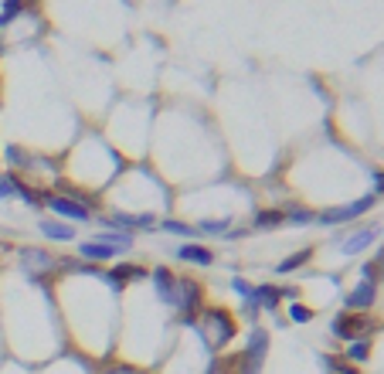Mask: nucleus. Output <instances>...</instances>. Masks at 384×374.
<instances>
[{"label":"nucleus","mask_w":384,"mask_h":374,"mask_svg":"<svg viewBox=\"0 0 384 374\" xmlns=\"http://www.w3.org/2000/svg\"><path fill=\"white\" fill-rule=\"evenodd\" d=\"M177 259L194 262V265H211V262H214V252L204 249V245H194V242H188V245H181V249H177Z\"/></svg>","instance_id":"9d476101"},{"label":"nucleus","mask_w":384,"mask_h":374,"mask_svg":"<svg viewBox=\"0 0 384 374\" xmlns=\"http://www.w3.org/2000/svg\"><path fill=\"white\" fill-rule=\"evenodd\" d=\"M330 330L333 337H340V340H364L367 333L374 330V320L367 317V313H337L333 317V324H330Z\"/></svg>","instance_id":"f257e3e1"},{"label":"nucleus","mask_w":384,"mask_h":374,"mask_svg":"<svg viewBox=\"0 0 384 374\" xmlns=\"http://www.w3.org/2000/svg\"><path fill=\"white\" fill-rule=\"evenodd\" d=\"M0 51H3V44H0Z\"/></svg>","instance_id":"7c9ffc66"},{"label":"nucleus","mask_w":384,"mask_h":374,"mask_svg":"<svg viewBox=\"0 0 384 374\" xmlns=\"http://www.w3.org/2000/svg\"><path fill=\"white\" fill-rule=\"evenodd\" d=\"M266 354H269V330L255 327V330H252V337H248L245 354H241V374H262Z\"/></svg>","instance_id":"f03ea898"},{"label":"nucleus","mask_w":384,"mask_h":374,"mask_svg":"<svg viewBox=\"0 0 384 374\" xmlns=\"http://www.w3.org/2000/svg\"><path fill=\"white\" fill-rule=\"evenodd\" d=\"M95 242H102V245H113V249L126 252L129 245H133V232H102Z\"/></svg>","instance_id":"f3484780"},{"label":"nucleus","mask_w":384,"mask_h":374,"mask_svg":"<svg viewBox=\"0 0 384 374\" xmlns=\"http://www.w3.org/2000/svg\"><path fill=\"white\" fill-rule=\"evenodd\" d=\"M286 221H313V211H307V208H293V211H286Z\"/></svg>","instance_id":"cd10ccee"},{"label":"nucleus","mask_w":384,"mask_h":374,"mask_svg":"<svg viewBox=\"0 0 384 374\" xmlns=\"http://www.w3.org/2000/svg\"><path fill=\"white\" fill-rule=\"evenodd\" d=\"M10 194H17V174H3L0 177V201L10 198Z\"/></svg>","instance_id":"b1692460"},{"label":"nucleus","mask_w":384,"mask_h":374,"mask_svg":"<svg viewBox=\"0 0 384 374\" xmlns=\"http://www.w3.org/2000/svg\"><path fill=\"white\" fill-rule=\"evenodd\" d=\"M374 239H378V228H360L357 235H350V239L344 242V252H347V255H357V252L367 249Z\"/></svg>","instance_id":"4468645a"},{"label":"nucleus","mask_w":384,"mask_h":374,"mask_svg":"<svg viewBox=\"0 0 384 374\" xmlns=\"http://www.w3.org/2000/svg\"><path fill=\"white\" fill-rule=\"evenodd\" d=\"M24 7H28V0H3V7H0V28H7L14 17H21Z\"/></svg>","instance_id":"aec40b11"},{"label":"nucleus","mask_w":384,"mask_h":374,"mask_svg":"<svg viewBox=\"0 0 384 374\" xmlns=\"http://www.w3.org/2000/svg\"><path fill=\"white\" fill-rule=\"evenodd\" d=\"M44 205L55 211V214L68 218V221H89V218H92V211L85 208L82 201H75V198H65V194H44Z\"/></svg>","instance_id":"7ed1b4c3"},{"label":"nucleus","mask_w":384,"mask_h":374,"mask_svg":"<svg viewBox=\"0 0 384 374\" xmlns=\"http://www.w3.org/2000/svg\"><path fill=\"white\" fill-rule=\"evenodd\" d=\"M3 157H7V164H10V167H31V157H28L21 147H14V143L3 150Z\"/></svg>","instance_id":"4be33fe9"},{"label":"nucleus","mask_w":384,"mask_h":374,"mask_svg":"<svg viewBox=\"0 0 384 374\" xmlns=\"http://www.w3.org/2000/svg\"><path fill=\"white\" fill-rule=\"evenodd\" d=\"M289 320H293V324H309V320H313V310L303 306V303H293V306H289Z\"/></svg>","instance_id":"5701e85b"},{"label":"nucleus","mask_w":384,"mask_h":374,"mask_svg":"<svg viewBox=\"0 0 384 374\" xmlns=\"http://www.w3.org/2000/svg\"><path fill=\"white\" fill-rule=\"evenodd\" d=\"M78 255L85 259V262H109V259H116V255H122L119 249H113V245H102V242H82L78 245Z\"/></svg>","instance_id":"6e6552de"},{"label":"nucleus","mask_w":384,"mask_h":374,"mask_svg":"<svg viewBox=\"0 0 384 374\" xmlns=\"http://www.w3.org/2000/svg\"><path fill=\"white\" fill-rule=\"evenodd\" d=\"M21 259H24V265H28L31 272H48V269H55V259H51L48 252L24 249V252H21Z\"/></svg>","instance_id":"ddd939ff"},{"label":"nucleus","mask_w":384,"mask_h":374,"mask_svg":"<svg viewBox=\"0 0 384 374\" xmlns=\"http://www.w3.org/2000/svg\"><path fill=\"white\" fill-rule=\"evenodd\" d=\"M279 299H282V290H279V286H255L259 310H279Z\"/></svg>","instance_id":"2eb2a0df"},{"label":"nucleus","mask_w":384,"mask_h":374,"mask_svg":"<svg viewBox=\"0 0 384 374\" xmlns=\"http://www.w3.org/2000/svg\"><path fill=\"white\" fill-rule=\"evenodd\" d=\"M384 191V174H378V194Z\"/></svg>","instance_id":"c756f323"},{"label":"nucleus","mask_w":384,"mask_h":374,"mask_svg":"<svg viewBox=\"0 0 384 374\" xmlns=\"http://www.w3.org/2000/svg\"><path fill=\"white\" fill-rule=\"evenodd\" d=\"M323 368L330 374H360L347 357H333V354H323Z\"/></svg>","instance_id":"412c9836"},{"label":"nucleus","mask_w":384,"mask_h":374,"mask_svg":"<svg viewBox=\"0 0 384 374\" xmlns=\"http://www.w3.org/2000/svg\"><path fill=\"white\" fill-rule=\"evenodd\" d=\"M371 357V340L364 337V340H350V347H347V361H354V364H364Z\"/></svg>","instance_id":"6ab92c4d"},{"label":"nucleus","mask_w":384,"mask_h":374,"mask_svg":"<svg viewBox=\"0 0 384 374\" xmlns=\"http://www.w3.org/2000/svg\"><path fill=\"white\" fill-rule=\"evenodd\" d=\"M106 279L113 290H122L129 279H147V269L143 265H116L113 272H106Z\"/></svg>","instance_id":"1a4fd4ad"},{"label":"nucleus","mask_w":384,"mask_h":374,"mask_svg":"<svg viewBox=\"0 0 384 374\" xmlns=\"http://www.w3.org/2000/svg\"><path fill=\"white\" fill-rule=\"evenodd\" d=\"M374 296H378V283H367V279H364L354 292H347L344 303L350 313H360V310H371V306H374Z\"/></svg>","instance_id":"423d86ee"},{"label":"nucleus","mask_w":384,"mask_h":374,"mask_svg":"<svg viewBox=\"0 0 384 374\" xmlns=\"http://www.w3.org/2000/svg\"><path fill=\"white\" fill-rule=\"evenodd\" d=\"M309 259H313V249H303V252H296V255H289V259H282L279 265H275V272L279 276H286V272H296L300 265H307Z\"/></svg>","instance_id":"dca6fc26"},{"label":"nucleus","mask_w":384,"mask_h":374,"mask_svg":"<svg viewBox=\"0 0 384 374\" xmlns=\"http://www.w3.org/2000/svg\"><path fill=\"white\" fill-rule=\"evenodd\" d=\"M282 221H286V211H282V208L255 211V218H252V225H255V228H275V225H282Z\"/></svg>","instance_id":"a211bd4d"},{"label":"nucleus","mask_w":384,"mask_h":374,"mask_svg":"<svg viewBox=\"0 0 384 374\" xmlns=\"http://www.w3.org/2000/svg\"><path fill=\"white\" fill-rule=\"evenodd\" d=\"M109 225L116 228H126V232H133V228H154V214H113L109 218Z\"/></svg>","instance_id":"9b49d317"},{"label":"nucleus","mask_w":384,"mask_h":374,"mask_svg":"<svg viewBox=\"0 0 384 374\" xmlns=\"http://www.w3.org/2000/svg\"><path fill=\"white\" fill-rule=\"evenodd\" d=\"M41 235L51 239V242H72L75 228H68L65 221H41Z\"/></svg>","instance_id":"f8f14e48"},{"label":"nucleus","mask_w":384,"mask_h":374,"mask_svg":"<svg viewBox=\"0 0 384 374\" xmlns=\"http://www.w3.org/2000/svg\"><path fill=\"white\" fill-rule=\"evenodd\" d=\"M374 201H378V194H364L360 201H354V205H347V208H327L323 214H320V221H327V225H337V221H350V218L364 214L367 208H374Z\"/></svg>","instance_id":"20e7f679"},{"label":"nucleus","mask_w":384,"mask_h":374,"mask_svg":"<svg viewBox=\"0 0 384 374\" xmlns=\"http://www.w3.org/2000/svg\"><path fill=\"white\" fill-rule=\"evenodd\" d=\"M231 290L238 292V296H245V303H248V299H255V286H248L245 279H231Z\"/></svg>","instance_id":"a878e982"},{"label":"nucleus","mask_w":384,"mask_h":374,"mask_svg":"<svg viewBox=\"0 0 384 374\" xmlns=\"http://www.w3.org/2000/svg\"><path fill=\"white\" fill-rule=\"evenodd\" d=\"M163 232H170V235H194V228H188L184 221H163Z\"/></svg>","instance_id":"bb28decb"},{"label":"nucleus","mask_w":384,"mask_h":374,"mask_svg":"<svg viewBox=\"0 0 384 374\" xmlns=\"http://www.w3.org/2000/svg\"><path fill=\"white\" fill-rule=\"evenodd\" d=\"M225 228H228V221H201V225H197L194 232H208V235H221Z\"/></svg>","instance_id":"393cba45"},{"label":"nucleus","mask_w":384,"mask_h":374,"mask_svg":"<svg viewBox=\"0 0 384 374\" xmlns=\"http://www.w3.org/2000/svg\"><path fill=\"white\" fill-rule=\"evenodd\" d=\"M154 286H156V296L167 303V306H177V279L170 269H154Z\"/></svg>","instance_id":"0eeeda50"},{"label":"nucleus","mask_w":384,"mask_h":374,"mask_svg":"<svg viewBox=\"0 0 384 374\" xmlns=\"http://www.w3.org/2000/svg\"><path fill=\"white\" fill-rule=\"evenodd\" d=\"M286 296L296 303V299H300V290H296V286H286V290H282V299H286Z\"/></svg>","instance_id":"c85d7f7f"},{"label":"nucleus","mask_w":384,"mask_h":374,"mask_svg":"<svg viewBox=\"0 0 384 374\" xmlns=\"http://www.w3.org/2000/svg\"><path fill=\"white\" fill-rule=\"evenodd\" d=\"M204 324H214V347H225L231 337H235V320H231L225 310H204Z\"/></svg>","instance_id":"39448f33"}]
</instances>
